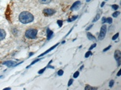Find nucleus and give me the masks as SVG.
I'll list each match as a JSON object with an SVG mask.
<instances>
[{
    "label": "nucleus",
    "mask_w": 121,
    "mask_h": 90,
    "mask_svg": "<svg viewBox=\"0 0 121 90\" xmlns=\"http://www.w3.org/2000/svg\"><path fill=\"white\" fill-rule=\"evenodd\" d=\"M19 20L23 24H28L33 21L34 17L32 13L28 11H23L19 15Z\"/></svg>",
    "instance_id": "1"
},
{
    "label": "nucleus",
    "mask_w": 121,
    "mask_h": 90,
    "mask_svg": "<svg viewBox=\"0 0 121 90\" xmlns=\"http://www.w3.org/2000/svg\"><path fill=\"white\" fill-rule=\"evenodd\" d=\"M38 30L36 29H28L26 30L25 35L28 39H35L37 37Z\"/></svg>",
    "instance_id": "2"
},
{
    "label": "nucleus",
    "mask_w": 121,
    "mask_h": 90,
    "mask_svg": "<svg viewBox=\"0 0 121 90\" xmlns=\"http://www.w3.org/2000/svg\"><path fill=\"white\" fill-rule=\"evenodd\" d=\"M106 32H107V27L106 25H104L101 28V31L99 35V40H102L105 38L106 35Z\"/></svg>",
    "instance_id": "3"
},
{
    "label": "nucleus",
    "mask_w": 121,
    "mask_h": 90,
    "mask_svg": "<svg viewBox=\"0 0 121 90\" xmlns=\"http://www.w3.org/2000/svg\"><path fill=\"white\" fill-rule=\"evenodd\" d=\"M114 57H115V59L118 62V66H121V51L119 50H116L115 51V54H114Z\"/></svg>",
    "instance_id": "4"
},
{
    "label": "nucleus",
    "mask_w": 121,
    "mask_h": 90,
    "mask_svg": "<svg viewBox=\"0 0 121 90\" xmlns=\"http://www.w3.org/2000/svg\"><path fill=\"white\" fill-rule=\"evenodd\" d=\"M55 13V11L51 8H45L43 10V13L45 16H52Z\"/></svg>",
    "instance_id": "5"
},
{
    "label": "nucleus",
    "mask_w": 121,
    "mask_h": 90,
    "mask_svg": "<svg viewBox=\"0 0 121 90\" xmlns=\"http://www.w3.org/2000/svg\"><path fill=\"white\" fill-rule=\"evenodd\" d=\"M81 4H81V1H76V2H74V3L73 4V5H72V7H71V9H72V10H77V9L79 8Z\"/></svg>",
    "instance_id": "6"
},
{
    "label": "nucleus",
    "mask_w": 121,
    "mask_h": 90,
    "mask_svg": "<svg viewBox=\"0 0 121 90\" xmlns=\"http://www.w3.org/2000/svg\"><path fill=\"white\" fill-rule=\"evenodd\" d=\"M3 65H5L8 68H11V67H13L14 66H16V62L14 61H5L2 63Z\"/></svg>",
    "instance_id": "7"
},
{
    "label": "nucleus",
    "mask_w": 121,
    "mask_h": 90,
    "mask_svg": "<svg viewBox=\"0 0 121 90\" xmlns=\"http://www.w3.org/2000/svg\"><path fill=\"white\" fill-rule=\"evenodd\" d=\"M57 45H58V44H55V46H53V47H50V48L49 49H48V50H47L46 51H45V52H44V53H43L42 54H40V55H39V56H38V57H42V56H43L44 55H45V54H47L48 53H49L50 51H51L52 50H53V49H55V47H57Z\"/></svg>",
    "instance_id": "8"
},
{
    "label": "nucleus",
    "mask_w": 121,
    "mask_h": 90,
    "mask_svg": "<svg viewBox=\"0 0 121 90\" xmlns=\"http://www.w3.org/2000/svg\"><path fill=\"white\" fill-rule=\"evenodd\" d=\"M53 34H54L53 32H52L51 30H50L49 28H48V30H47V39H48V40L50 39L52 37Z\"/></svg>",
    "instance_id": "9"
},
{
    "label": "nucleus",
    "mask_w": 121,
    "mask_h": 90,
    "mask_svg": "<svg viewBox=\"0 0 121 90\" xmlns=\"http://www.w3.org/2000/svg\"><path fill=\"white\" fill-rule=\"evenodd\" d=\"M6 37V32L3 29H0V41L4 39Z\"/></svg>",
    "instance_id": "10"
},
{
    "label": "nucleus",
    "mask_w": 121,
    "mask_h": 90,
    "mask_svg": "<svg viewBox=\"0 0 121 90\" xmlns=\"http://www.w3.org/2000/svg\"><path fill=\"white\" fill-rule=\"evenodd\" d=\"M86 35H87V37H88V39L89 40H91V41H96V37L94 36H93L90 32H87Z\"/></svg>",
    "instance_id": "11"
},
{
    "label": "nucleus",
    "mask_w": 121,
    "mask_h": 90,
    "mask_svg": "<svg viewBox=\"0 0 121 90\" xmlns=\"http://www.w3.org/2000/svg\"><path fill=\"white\" fill-rule=\"evenodd\" d=\"M51 1L52 0H39V2L43 4H49Z\"/></svg>",
    "instance_id": "12"
},
{
    "label": "nucleus",
    "mask_w": 121,
    "mask_h": 90,
    "mask_svg": "<svg viewBox=\"0 0 121 90\" xmlns=\"http://www.w3.org/2000/svg\"><path fill=\"white\" fill-rule=\"evenodd\" d=\"M77 18H78V16H72V18L67 19V21H68V22H72V21L75 20H76Z\"/></svg>",
    "instance_id": "13"
},
{
    "label": "nucleus",
    "mask_w": 121,
    "mask_h": 90,
    "mask_svg": "<svg viewBox=\"0 0 121 90\" xmlns=\"http://www.w3.org/2000/svg\"><path fill=\"white\" fill-rule=\"evenodd\" d=\"M100 16H101V14L100 13H98L96 16V17H95V18L93 20V23H94V22H96V21H97V20H99V19L100 18Z\"/></svg>",
    "instance_id": "14"
},
{
    "label": "nucleus",
    "mask_w": 121,
    "mask_h": 90,
    "mask_svg": "<svg viewBox=\"0 0 121 90\" xmlns=\"http://www.w3.org/2000/svg\"><path fill=\"white\" fill-rule=\"evenodd\" d=\"M106 23H108L109 24H111L113 23V19L111 18H106Z\"/></svg>",
    "instance_id": "15"
},
{
    "label": "nucleus",
    "mask_w": 121,
    "mask_h": 90,
    "mask_svg": "<svg viewBox=\"0 0 121 90\" xmlns=\"http://www.w3.org/2000/svg\"><path fill=\"white\" fill-rule=\"evenodd\" d=\"M93 54H92V52L91 51H88L86 53V54H85V57L86 58H88V57H89V56H91Z\"/></svg>",
    "instance_id": "16"
},
{
    "label": "nucleus",
    "mask_w": 121,
    "mask_h": 90,
    "mask_svg": "<svg viewBox=\"0 0 121 90\" xmlns=\"http://www.w3.org/2000/svg\"><path fill=\"white\" fill-rule=\"evenodd\" d=\"M120 13H120V11H116L115 13H113V17H115V18H117V17L120 15Z\"/></svg>",
    "instance_id": "17"
},
{
    "label": "nucleus",
    "mask_w": 121,
    "mask_h": 90,
    "mask_svg": "<svg viewBox=\"0 0 121 90\" xmlns=\"http://www.w3.org/2000/svg\"><path fill=\"white\" fill-rule=\"evenodd\" d=\"M97 88L96 87H90L89 85H88V86H86V87H85V90H96Z\"/></svg>",
    "instance_id": "18"
},
{
    "label": "nucleus",
    "mask_w": 121,
    "mask_h": 90,
    "mask_svg": "<svg viewBox=\"0 0 121 90\" xmlns=\"http://www.w3.org/2000/svg\"><path fill=\"white\" fill-rule=\"evenodd\" d=\"M118 36H119V33L118 32V33H116V34L112 37V39H113V40H116V39L118 37Z\"/></svg>",
    "instance_id": "19"
},
{
    "label": "nucleus",
    "mask_w": 121,
    "mask_h": 90,
    "mask_svg": "<svg viewBox=\"0 0 121 90\" xmlns=\"http://www.w3.org/2000/svg\"><path fill=\"white\" fill-rule=\"evenodd\" d=\"M79 73L78 71H77L76 73H74V74L73 77H74V78H78V77H79Z\"/></svg>",
    "instance_id": "20"
},
{
    "label": "nucleus",
    "mask_w": 121,
    "mask_h": 90,
    "mask_svg": "<svg viewBox=\"0 0 121 90\" xmlns=\"http://www.w3.org/2000/svg\"><path fill=\"white\" fill-rule=\"evenodd\" d=\"M57 24H58L59 27H62V24H63V23H62V20H57Z\"/></svg>",
    "instance_id": "21"
},
{
    "label": "nucleus",
    "mask_w": 121,
    "mask_h": 90,
    "mask_svg": "<svg viewBox=\"0 0 121 90\" xmlns=\"http://www.w3.org/2000/svg\"><path fill=\"white\" fill-rule=\"evenodd\" d=\"M63 73H64V71H63L62 70H60L57 72V75H60V76L62 75H63Z\"/></svg>",
    "instance_id": "22"
},
{
    "label": "nucleus",
    "mask_w": 121,
    "mask_h": 90,
    "mask_svg": "<svg viewBox=\"0 0 121 90\" xmlns=\"http://www.w3.org/2000/svg\"><path fill=\"white\" fill-rule=\"evenodd\" d=\"M112 8H113L114 10H117V9L119 8V6H118V5H112Z\"/></svg>",
    "instance_id": "23"
},
{
    "label": "nucleus",
    "mask_w": 121,
    "mask_h": 90,
    "mask_svg": "<svg viewBox=\"0 0 121 90\" xmlns=\"http://www.w3.org/2000/svg\"><path fill=\"white\" fill-rule=\"evenodd\" d=\"M96 47V43H95V44H92V45L91 46V47L89 48V51H91V50L92 49L95 48Z\"/></svg>",
    "instance_id": "24"
},
{
    "label": "nucleus",
    "mask_w": 121,
    "mask_h": 90,
    "mask_svg": "<svg viewBox=\"0 0 121 90\" xmlns=\"http://www.w3.org/2000/svg\"><path fill=\"white\" fill-rule=\"evenodd\" d=\"M111 48V45H109V46H108V47H106V49H104L103 51H104V52H105V51H108V49H110Z\"/></svg>",
    "instance_id": "25"
},
{
    "label": "nucleus",
    "mask_w": 121,
    "mask_h": 90,
    "mask_svg": "<svg viewBox=\"0 0 121 90\" xmlns=\"http://www.w3.org/2000/svg\"><path fill=\"white\" fill-rule=\"evenodd\" d=\"M45 69H46V67H45V68H44L43 69H41L40 70H39V71H38V73H39V74H42V73L45 71Z\"/></svg>",
    "instance_id": "26"
},
{
    "label": "nucleus",
    "mask_w": 121,
    "mask_h": 90,
    "mask_svg": "<svg viewBox=\"0 0 121 90\" xmlns=\"http://www.w3.org/2000/svg\"><path fill=\"white\" fill-rule=\"evenodd\" d=\"M113 84H114V81H113V80H111V81L109 82V87H112L113 85Z\"/></svg>",
    "instance_id": "27"
},
{
    "label": "nucleus",
    "mask_w": 121,
    "mask_h": 90,
    "mask_svg": "<svg viewBox=\"0 0 121 90\" xmlns=\"http://www.w3.org/2000/svg\"><path fill=\"white\" fill-rule=\"evenodd\" d=\"M72 82H73V80H72V79H70V80H69V82H68V86L69 87L70 85H72Z\"/></svg>",
    "instance_id": "28"
},
{
    "label": "nucleus",
    "mask_w": 121,
    "mask_h": 90,
    "mask_svg": "<svg viewBox=\"0 0 121 90\" xmlns=\"http://www.w3.org/2000/svg\"><path fill=\"white\" fill-rule=\"evenodd\" d=\"M40 61V59H37V60H35V61H33V63H30V66H32V65H33V64H35V63H37V62H38V61Z\"/></svg>",
    "instance_id": "29"
},
{
    "label": "nucleus",
    "mask_w": 121,
    "mask_h": 90,
    "mask_svg": "<svg viewBox=\"0 0 121 90\" xmlns=\"http://www.w3.org/2000/svg\"><path fill=\"white\" fill-rule=\"evenodd\" d=\"M106 23V18L105 17H104L103 18H102V23L103 24H104Z\"/></svg>",
    "instance_id": "30"
},
{
    "label": "nucleus",
    "mask_w": 121,
    "mask_h": 90,
    "mask_svg": "<svg viewBox=\"0 0 121 90\" xmlns=\"http://www.w3.org/2000/svg\"><path fill=\"white\" fill-rule=\"evenodd\" d=\"M93 25H91L90 26H89V27H88L86 28V30H90V29H91V27H93Z\"/></svg>",
    "instance_id": "31"
},
{
    "label": "nucleus",
    "mask_w": 121,
    "mask_h": 90,
    "mask_svg": "<svg viewBox=\"0 0 121 90\" xmlns=\"http://www.w3.org/2000/svg\"><path fill=\"white\" fill-rule=\"evenodd\" d=\"M121 70H120L118 71V75H118V76H121Z\"/></svg>",
    "instance_id": "32"
},
{
    "label": "nucleus",
    "mask_w": 121,
    "mask_h": 90,
    "mask_svg": "<svg viewBox=\"0 0 121 90\" xmlns=\"http://www.w3.org/2000/svg\"><path fill=\"white\" fill-rule=\"evenodd\" d=\"M104 5H105V2L104 1V2H102V3H101V7H103Z\"/></svg>",
    "instance_id": "33"
},
{
    "label": "nucleus",
    "mask_w": 121,
    "mask_h": 90,
    "mask_svg": "<svg viewBox=\"0 0 121 90\" xmlns=\"http://www.w3.org/2000/svg\"><path fill=\"white\" fill-rule=\"evenodd\" d=\"M83 68H84V66H82L80 68V70H82V69H83Z\"/></svg>",
    "instance_id": "34"
},
{
    "label": "nucleus",
    "mask_w": 121,
    "mask_h": 90,
    "mask_svg": "<svg viewBox=\"0 0 121 90\" xmlns=\"http://www.w3.org/2000/svg\"><path fill=\"white\" fill-rule=\"evenodd\" d=\"M86 1H87V2H89V1H91V0H86Z\"/></svg>",
    "instance_id": "35"
},
{
    "label": "nucleus",
    "mask_w": 121,
    "mask_h": 90,
    "mask_svg": "<svg viewBox=\"0 0 121 90\" xmlns=\"http://www.w3.org/2000/svg\"><path fill=\"white\" fill-rule=\"evenodd\" d=\"M1 78V76H0V78Z\"/></svg>",
    "instance_id": "36"
}]
</instances>
